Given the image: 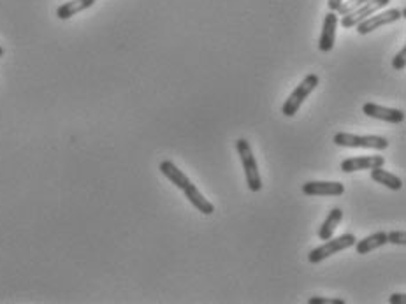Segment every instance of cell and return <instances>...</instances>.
Here are the masks:
<instances>
[{
	"instance_id": "cell-8",
	"label": "cell",
	"mask_w": 406,
	"mask_h": 304,
	"mask_svg": "<svg viewBox=\"0 0 406 304\" xmlns=\"http://www.w3.org/2000/svg\"><path fill=\"white\" fill-rule=\"evenodd\" d=\"M304 196H332L339 197L345 194V185L339 181H308L303 185Z\"/></svg>"
},
{
	"instance_id": "cell-2",
	"label": "cell",
	"mask_w": 406,
	"mask_h": 304,
	"mask_svg": "<svg viewBox=\"0 0 406 304\" xmlns=\"http://www.w3.org/2000/svg\"><path fill=\"white\" fill-rule=\"evenodd\" d=\"M320 80L317 74H308L306 78H304L301 83L295 86L294 92L289 95V99L285 100V104L282 106V115L283 117H287V118H292L297 115L299 108L303 106L304 100L308 99V95H310L311 92H313L317 86H319Z\"/></svg>"
},
{
	"instance_id": "cell-14",
	"label": "cell",
	"mask_w": 406,
	"mask_h": 304,
	"mask_svg": "<svg viewBox=\"0 0 406 304\" xmlns=\"http://www.w3.org/2000/svg\"><path fill=\"white\" fill-rule=\"evenodd\" d=\"M383 244H387V233L379 231V233L371 234V236L364 237V239L355 241L354 246H355V250H357L359 255H366V253L380 248V246H383Z\"/></svg>"
},
{
	"instance_id": "cell-23",
	"label": "cell",
	"mask_w": 406,
	"mask_h": 304,
	"mask_svg": "<svg viewBox=\"0 0 406 304\" xmlns=\"http://www.w3.org/2000/svg\"><path fill=\"white\" fill-rule=\"evenodd\" d=\"M2 56H4V48L0 46V58H2Z\"/></svg>"
},
{
	"instance_id": "cell-4",
	"label": "cell",
	"mask_w": 406,
	"mask_h": 304,
	"mask_svg": "<svg viewBox=\"0 0 406 304\" xmlns=\"http://www.w3.org/2000/svg\"><path fill=\"white\" fill-rule=\"evenodd\" d=\"M336 146L343 148H370V150H387L389 148V141L380 136H355L348 132H338L335 136Z\"/></svg>"
},
{
	"instance_id": "cell-17",
	"label": "cell",
	"mask_w": 406,
	"mask_h": 304,
	"mask_svg": "<svg viewBox=\"0 0 406 304\" xmlns=\"http://www.w3.org/2000/svg\"><path fill=\"white\" fill-rule=\"evenodd\" d=\"M366 2H370V0H348V2H343V4L339 5V9L336 12H338V14H341V16H345V14L352 12L354 9L361 8V5H364Z\"/></svg>"
},
{
	"instance_id": "cell-16",
	"label": "cell",
	"mask_w": 406,
	"mask_h": 304,
	"mask_svg": "<svg viewBox=\"0 0 406 304\" xmlns=\"http://www.w3.org/2000/svg\"><path fill=\"white\" fill-rule=\"evenodd\" d=\"M343 220V211L339 208H332L330 209V213L327 215L326 222H324L322 225H320L319 229V237L322 241H327L332 237V234H335L336 227H338L339 222Z\"/></svg>"
},
{
	"instance_id": "cell-12",
	"label": "cell",
	"mask_w": 406,
	"mask_h": 304,
	"mask_svg": "<svg viewBox=\"0 0 406 304\" xmlns=\"http://www.w3.org/2000/svg\"><path fill=\"white\" fill-rule=\"evenodd\" d=\"M159 169L163 176L168 178L172 185H176V188H179V190H183V188L190 183V180H188L187 174H185L183 171H179V169L176 167L174 162H171V161L160 162Z\"/></svg>"
},
{
	"instance_id": "cell-19",
	"label": "cell",
	"mask_w": 406,
	"mask_h": 304,
	"mask_svg": "<svg viewBox=\"0 0 406 304\" xmlns=\"http://www.w3.org/2000/svg\"><path fill=\"white\" fill-rule=\"evenodd\" d=\"M406 65V46H403L401 51L398 53V55L394 56V60H392V67L396 69V71H403Z\"/></svg>"
},
{
	"instance_id": "cell-13",
	"label": "cell",
	"mask_w": 406,
	"mask_h": 304,
	"mask_svg": "<svg viewBox=\"0 0 406 304\" xmlns=\"http://www.w3.org/2000/svg\"><path fill=\"white\" fill-rule=\"evenodd\" d=\"M95 2L97 0H69V2H65V4H62L56 9V16H58V20H69L78 12L92 8Z\"/></svg>"
},
{
	"instance_id": "cell-21",
	"label": "cell",
	"mask_w": 406,
	"mask_h": 304,
	"mask_svg": "<svg viewBox=\"0 0 406 304\" xmlns=\"http://www.w3.org/2000/svg\"><path fill=\"white\" fill-rule=\"evenodd\" d=\"M389 303L390 304H405L406 296L405 294H392V296L389 297Z\"/></svg>"
},
{
	"instance_id": "cell-5",
	"label": "cell",
	"mask_w": 406,
	"mask_h": 304,
	"mask_svg": "<svg viewBox=\"0 0 406 304\" xmlns=\"http://www.w3.org/2000/svg\"><path fill=\"white\" fill-rule=\"evenodd\" d=\"M406 14V9L401 8V9H389V11H383V12H379V14H371V16H368L366 20H363L361 23H357L355 27H357V32L361 34V36H366V34L373 32V30H376V28L380 27H385V25L389 23H394V21L398 20H403Z\"/></svg>"
},
{
	"instance_id": "cell-18",
	"label": "cell",
	"mask_w": 406,
	"mask_h": 304,
	"mask_svg": "<svg viewBox=\"0 0 406 304\" xmlns=\"http://www.w3.org/2000/svg\"><path fill=\"white\" fill-rule=\"evenodd\" d=\"M387 243L401 244V246H405L406 244L405 231H392V233H387Z\"/></svg>"
},
{
	"instance_id": "cell-9",
	"label": "cell",
	"mask_w": 406,
	"mask_h": 304,
	"mask_svg": "<svg viewBox=\"0 0 406 304\" xmlns=\"http://www.w3.org/2000/svg\"><path fill=\"white\" fill-rule=\"evenodd\" d=\"M385 159L382 155H364V156H352L345 159L341 162L343 172H355V171H366L373 167H383Z\"/></svg>"
},
{
	"instance_id": "cell-11",
	"label": "cell",
	"mask_w": 406,
	"mask_h": 304,
	"mask_svg": "<svg viewBox=\"0 0 406 304\" xmlns=\"http://www.w3.org/2000/svg\"><path fill=\"white\" fill-rule=\"evenodd\" d=\"M181 192H183L185 197L190 200V204L194 206L197 211L203 213V215H213V213H215V206H213L212 202H210V200H207L203 194H201L199 188L195 187L192 181L183 188V190H181Z\"/></svg>"
},
{
	"instance_id": "cell-1",
	"label": "cell",
	"mask_w": 406,
	"mask_h": 304,
	"mask_svg": "<svg viewBox=\"0 0 406 304\" xmlns=\"http://www.w3.org/2000/svg\"><path fill=\"white\" fill-rule=\"evenodd\" d=\"M236 150H238V155L241 159V164H243L248 188L251 192H260L262 190V178H260L259 164L255 161L250 143L247 139H238L236 141Z\"/></svg>"
},
{
	"instance_id": "cell-20",
	"label": "cell",
	"mask_w": 406,
	"mask_h": 304,
	"mask_svg": "<svg viewBox=\"0 0 406 304\" xmlns=\"http://www.w3.org/2000/svg\"><path fill=\"white\" fill-rule=\"evenodd\" d=\"M308 303L310 304H345V301L343 299H335V297H310L308 299Z\"/></svg>"
},
{
	"instance_id": "cell-6",
	"label": "cell",
	"mask_w": 406,
	"mask_h": 304,
	"mask_svg": "<svg viewBox=\"0 0 406 304\" xmlns=\"http://www.w3.org/2000/svg\"><path fill=\"white\" fill-rule=\"evenodd\" d=\"M389 2L390 0H370V2H366V4L361 5V8L354 9V11L348 12V14H345V16L341 18L343 28H354L355 25L366 20L368 16L374 14V12L380 11V9L387 8Z\"/></svg>"
},
{
	"instance_id": "cell-10",
	"label": "cell",
	"mask_w": 406,
	"mask_h": 304,
	"mask_svg": "<svg viewBox=\"0 0 406 304\" xmlns=\"http://www.w3.org/2000/svg\"><path fill=\"white\" fill-rule=\"evenodd\" d=\"M336 27H338V12L329 11L326 14V20H324L322 34H320V39H319V49H320V51L329 53L330 49L335 48Z\"/></svg>"
},
{
	"instance_id": "cell-22",
	"label": "cell",
	"mask_w": 406,
	"mask_h": 304,
	"mask_svg": "<svg viewBox=\"0 0 406 304\" xmlns=\"http://www.w3.org/2000/svg\"><path fill=\"white\" fill-rule=\"evenodd\" d=\"M343 4V0H329V2H327V5H329V11H338L339 9V5Z\"/></svg>"
},
{
	"instance_id": "cell-3",
	"label": "cell",
	"mask_w": 406,
	"mask_h": 304,
	"mask_svg": "<svg viewBox=\"0 0 406 304\" xmlns=\"http://www.w3.org/2000/svg\"><path fill=\"white\" fill-rule=\"evenodd\" d=\"M355 241H357V237L350 233L343 234V236L339 237H330V239H327L322 246H317L315 250H311L310 255H308V260H310L311 264H319V262L329 259V257L335 255V253L352 248L355 244Z\"/></svg>"
},
{
	"instance_id": "cell-15",
	"label": "cell",
	"mask_w": 406,
	"mask_h": 304,
	"mask_svg": "<svg viewBox=\"0 0 406 304\" xmlns=\"http://www.w3.org/2000/svg\"><path fill=\"white\" fill-rule=\"evenodd\" d=\"M371 180L376 181V183L383 185V187L390 188V190H401L403 188V180L392 172L385 171L383 167H373L371 169Z\"/></svg>"
},
{
	"instance_id": "cell-7",
	"label": "cell",
	"mask_w": 406,
	"mask_h": 304,
	"mask_svg": "<svg viewBox=\"0 0 406 304\" xmlns=\"http://www.w3.org/2000/svg\"><path fill=\"white\" fill-rule=\"evenodd\" d=\"M363 113L366 117L374 118V120L389 121V124H403L405 121V111H401V109L383 108V106L373 104V102H366L363 106Z\"/></svg>"
}]
</instances>
